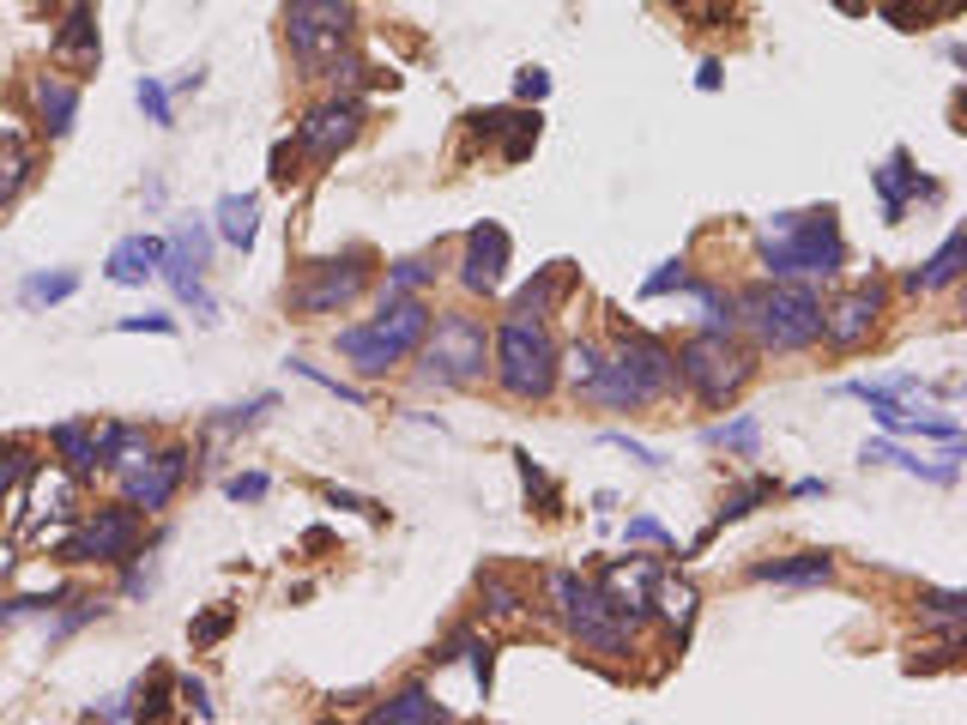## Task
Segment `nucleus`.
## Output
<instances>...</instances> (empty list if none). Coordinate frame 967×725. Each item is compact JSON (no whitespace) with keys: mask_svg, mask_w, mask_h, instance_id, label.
Here are the masks:
<instances>
[{"mask_svg":"<svg viewBox=\"0 0 967 725\" xmlns=\"http://www.w3.org/2000/svg\"><path fill=\"white\" fill-rule=\"evenodd\" d=\"M774 237L756 249L768 279H841L847 266V242H841V224H834V206H810V212H774L768 218Z\"/></svg>","mask_w":967,"mask_h":725,"instance_id":"f257e3e1","label":"nucleus"},{"mask_svg":"<svg viewBox=\"0 0 967 725\" xmlns=\"http://www.w3.org/2000/svg\"><path fill=\"white\" fill-rule=\"evenodd\" d=\"M672 387H677L672 345L653 339V333H623V345L605 357V369L592 375L580 393H587L599 411H648V406H660Z\"/></svg>","mask_w":967,"mask_h":725,"instance_id":"f03ea898","label":"nucleus"},{"mask_svg":"<svg viewBox=\"0 0 967 725\" xmlns=\"http://www.w3.org/2000/svg\"><path fill=\"white\" fill-rule=\"evenodd\" d=\"M738 327H750L756 351H810L822 339V296L805 279H768L738 291Z\"/></svg>","mask_w":967,"mask_h":725,"instance_id":"7ed1b4c3","label":"nucleus"},{"mask_svg":"<svg viewBox=\"0 0 967 725\" xmlns=\"http://www.w3.org/2000/svg\"><path fill=\"white\" fill-rule=\"evenodd\" d=\"M430 321L435 315H430V303H423L418 291H411V296L381 291L376 315L357 321V327H339V333H333V345H339V357L351 362L357 375H387V369H399V362L423 345Z\"/></svg>","mask_w":967,"mask_h":725,"instance_id":"20e7f679","label":"nucleus"},{"mask_svg":"<svg viewBox=\"0 0 967 725\" xmlns=\"http://www.w3.org/2000/svg\"><path fill=\"white\" fill-rule=\"evenodd\" d=\"M490 375H496V387L508 399H550L563 381V351L557 339H550L545 321L533 315H502L496 339H490Z\"/></svg>","mask_w":967,"mask_h":725,"instance_id":"39448f33","label":"nucleus"},{"mask_svg":"<svg viewBox=\"0 0 967 725\" xmlns=\"http://www.w3.org/2000/svg\"><path fill=\"white\" fill-rule=\"evenodd\" d=\"M672 362H677V381L690 387L707 411H726L732 399L756 381V351L750 345H738L732 333H707V327L690 333V339L672 351Z\"/></svg>","mask_w":967,"mask_h":725,"instance_id":"423d86ee","label":"nucleus"},{"mask_svg":"<svg viewBox=\"0 0 967 725\" xmlns=\"http://www.w3.org/2000/svg\"><path fill=\"white\" fill-rule=\"evenodd\" d=\"M550 605H557L563 629L580 641V653H599V659H629V647H635V623H623V617L611 611V599H605L599 587H592L587 575H575V568H557V575L545 580Z\"/></svg>","mask_w":967,"mask_h":725,"instance_id":"0eeeda50","label":"nucleus"},{"mask_svg":"<svg viewBox=\"0 0 967 725\" xmlns=\"http://www.w3.org/2000/svg\"><path fill=\"white\" fill-rule=\"evenodd\" d=\"M418 351H423V381L435 387H479L490 375V333L466 308H448L442 321H430Z\"/></svg>","mask_w":967,"mask_h":725,"instance_id":"6e6552de","label":"nucleus"},{"mask_svg":"<svg viewBox=\"0 0 967 725\" xmlns=\"http://www.w3.org/2000/svg\"><path fill=\"white\" fill-rule=\"evenodd\" d=\"M351 36H357L351 0H291L285 7V43L308 80H327V67H339Z\"/></svg>","mask_w":967,"mask_h":725,"instance_id":"1a4fd4ad","label":"nucleus"},{"mask_svg":"<svg viewBox=\"0 0 967 725\" xmlns=\"http://www.w3.org/2000/svg\"><path fill=\"white\" fill-rule=\"evenodd\" d=\"M369 272H376V254L369 249H345L333 254V261H308L303 279L291 284V308L296 315H339V308H351L357 296L369 291Z\"/></svg>","mask_w":967,"mask_h":725,"instance_id":"9d476101","label":"nucleus"},{"mask_svg":"<svg viewBox=\"0 0 967 725\" xmlns=\"http://www.w3.org/2000/svg\"><path fill=\"white\" fill-rule=\"evenodd\" d=\"M139 550H146V526H139V508H127V502H109V508H97L92 521L80 526V533L55 544L61 563H103V568L139 563Z\"/></svg>","mask_w":967,"mask_h":725,"instance_id":"9b49d317","label":"nucleus"},{"mask_svg":"<svg viewBox=\"0 0 967 725\" xmlns=\"http://www.w3.org/2000/svg\"><path fill=\"white\" fill-rule=\"evenodd\" d=\"M357 134H364V97H351V91H333L327 103H315V109L303 115V127H296V151L315 164H333L339 151L357 146Z\"/></svg>","mask_w":967,"mask_h":725,"instance_id":"f8f14e48","label":"nucleus"},{"mask_svg":"<svg viewBox=\"0 0 967 725\" xmlns=\"http://www.w3.org/2000/svg\"><path fill=\"white\" fill-rule=\"evenodd\" d=\"M883 308H889V291L876 279L853 284V291H841L834 303H822V339H829L834 351H859V345L876 339Z\"/></svg>","mask_w":967,"mask_h":725,"instance_id":"ddd939ff","label":"nucleus"},{"mask_svg":"<svg viewBox=\"0 0 967 725\" xmlns=\"http://www.w3.org/2000/svg\"><path fill=\"white\" fill-rule=\"evenodd\" d=\"M592 587H599L605 599H611V611L623 617V623L648 629V623H653V587H660V563H653V556H629V563H605Z\"/></svg>","mask_w":967,"mask_h":725,"instance_id":"4468645a","label":"nucleus"},{"mask_svg":"<svg viewBox=\"0 0 967 725\" xmlns=\"http://www.w3.org/2000/svg\"><path fill=\"white\" fill-rule=\"evenodd\" d=\"M188 477V448H164V453H146L139 465H127L122 472V502L139 514H158L170 508V496L182 490Z\"/></svg>","mask_w":967,"mask_h":725,"instance_id":"2eb2a0df","label":"nucleus"},{"mask_svg":"<svg viewBox=\"0 0 967 725\" xmlns=\"http://www.w3.org/2000/svg\"><path fill=\"white\" fill-rule=\"evenodd\" d=\"M508 254H514V242H508L502 224H490V218L472 224L466 242H460V284H466L472 296H496L502 279H508Z\"/></svg>","mask_w":967,"mask_h":725,"instance_id":"dca6fc26","label":"nucleus"},{"mask_svg":"<svg viewBox=\"0 0 967 725\" xmlns=\"http://www.w3.org/2000/svg\"><path fill=\"white\" fill-rule=\"evenodd\" d=\"M871 188L883 193V224H901V218H907V206H913V200H937V193H944V181L919 176V170H913V151L895 146V151H889V158L871 170Z\"/></svg>","mask_w":967,"mask_h":725,"instance_id":"f3484780","label":"nucleus"},{"mask_svg":"<svg viewBox=\"0 0 967 725\" xmlns=\"http://www.w3.org/2000/svg\"><path fill=\"white\" fill-rule=\"evenodd\" d=\"M49 61H55V67H73V73H97L103 67L97 7H92V0H73V7L61 12L55 36H49Z\"/></svg>","mask_w":967,"mask_h":725,"instance_id":"a211bd4d","label":"nucleus"},{"mask_svg":"<svg viewBox=\"0 0 967 725\" xmlns=\"http://www.w3.org/2000/svg\"><path fill=\"white\" fill-rule=\"evenodd\" d=\"M31 122L36 134L67 139L73 122H80V85L61 80V73H31Z\"/></svg>","mask_w":967,"mask_h":725,"instance_id":"6ab92c4d","label":"nucleus"},{"mask_svg":"<svg viewBox=\"0 0 967 725\" xmlns=\"http://www.w3.org/2000/svg\"><path fill=\"white\" fill-rule=\"evenodd\" d=\"M575 291V266L569 261H550V266H538L533 279L514 291V303H508V315H533V321H550L563 308V296Z\"/></svg>","mask_w":967,"mask_h":725,"instance_id":"aec40b11","label":"nucleus"},{"mask_svg":"<svg viewBox=\"0 0 967 725\" xmlns=\"http://www.w3.org/2000/svg\"><path fill=\"white\" fill-rule=\"evenodd\" d=\"M158 261H164V237H122L109 249V261H103V279L122 284V291H139L146 279H158Z\"/></svg>","mask_w":967,"mask_h":725,"instance_id":"412c9836","label":"nucleus"},{"mask_svg":"<svg viewBox=\"0 0 967 725\" xmlns=\"http://www.w3.org/2000/svg\"><path fill=\"white\" fill-rule=\"evenodd\" d=\"M206 254H212V230L200 224V218H182V224L164 237V261H158V279L182 284V279H200Z\"/></svg>","mask_w":967,"mask_h":725,"instance_id":"4be33fe9","label":"nucleus"},{"mask_svg":"<svg viewBox=\"0 0 967 725\" xmlns=\"http://www.w3.org/2000/svg\"><path fill=\"white\" fill-rule=\"evenodd\" d=\"M170 695H176V677L164 665H151V677H139L127 695H115L109 707H92V719H164L170 714Z\"/></svg>","mask_w":967,"mask_h":725,"instance_id":"5701e85b","label":"nucleus"},{"mask_svg":"<svg viewBox=\"0 0 967 725\" xmlns=\"http://www.w3.org/2000/svg\"><path fill=\"white\" fill-rule=\"evenodd\" d=\"M695 611H702V592H695V580H690V575H672V568H660V587H653V617L672 629L677 647L690 641Z\"/></svg>","mask_w":967,"mask_h":725,"instance_id":"b1692460","label":"nucleus"},{"mask_svg":"<svg viewBox=\"0 0 967 725\" xmlns=\"http://www.w3.org/2000/svg\"><path fill=\"white\" fill-rule=\"evenodd\" d=\"M859 460H865V465H901V472L932 477V484H956V477H961V442H949L944 460H919V453H907V448H895V442H865V448H859Z\"/></svg>","mask_w":967,"mask_h":725,"instance_id":"393cba45","label":"nucleus"},{"mask_svg":"<svg viewBox=\"0 0 967 725\" xmlns=\"http://www.w3.org/2000/svg\"><path fill=\"white\" fill-rule=\"evenodd\" d=\"M369 719H376V725H448L454 714H448V707L435 702L423 683H406V690L387 695L381 707H369Z\"/></svg>","mask_w":967,"mask_h":725,"instance_id":"a878e982","label":"nucleus"},{"mask_svg":"<svg viewBox=\"0 0 967 725\" xmlns=\"http://www.w3.org/2000/svg\"><path fill=\"white\" fill-rule=\"evenodd\" d=\"M834 575L829 550H798V556H774V563H750V580H774V587H817Z\"/></svg>","mask_w":967,"mask_h":725,"instance_id":"bb28decb","label":"nucleus"},{"mask_svg":"<svg viewBox=\"0 0 967 725\" xmlns=\"http://www.w3.org/2000/svg\"><path fill=\"white\" fill-rule=\"evenodd\" d=\"M31 176H36V146L19 127H0V212L31 188Z\"/></svg>","mask_w":967,"mask_h":725,"instance_id":"cd10ccee","label":"nucleus"},{"mask_svg":"<svg viewBox=\"0 0 967 725\" xmlns=\"http://www.w3.org/2000/svg\"><path fill=\"white\" fill-rule=\"evenodd\" d=\"M961 261H967V230H949L944 249L932 254L919 272H907V291L913 296H932V291H949V284L961 279Z\"/></svg>","mask_w":967,"mask_h":725,"instance_id":"c85d7f7f","label":"nucleus"},{"mask_svg":"<svg viewBox=\"0 0 967 725\" xmlns=\"http://www.w3.org/2000/svg\"><path fill=\"white\" fill-rule=\"evenodd\" d=\"M151 453V435L139 423H103L97 430V472H127Z\"/></svg>","mask_w":967,"mask_h":725,"instance_id":"c756f323","label":"nucleus"},{"mask_svg":"<svg viewBox=\"0 0 967 725\" xmlns=\"http://www.w3.org/2000/svg\"><path fill=\"white\" fill-rule=\"evenodd\" d=\"M49 448L61 453L73 484L97 472V423H55V430H49Z\"/></svg>","mask_w":967,"mask_h":725,"instance_id":"7c9ffc66","label":"nucleus"},{"mask_svg":"<svg viewBox=\"0 0 967 725\" xmlns=\"http://www.w3.org/2000/svg\"><path fill=\"white\" fill-rule=\"evenodd\" d=\"M218 237H224L230 249L249 254L254 237H261V200H254V193H224V200H218Z\"/></svg>","mask_w":967,"mask_h":725,"instance_id":"2f4dec72","label":"nucleus"},{"mask_svg":"<svg viewBox=\"0 0 967 725\" xmlns=\"http://www.w3.org/2000/svg\"><path fill=\"white\" fill-rule=\"evenodd\" d=\"M774 496H780V484H774V477H763V472H756V477H744V484H738V490H732V496L714 508V526H707V533L695 538V550H702V544L714 538L719 526H732V521H744V514H756V508H763V502H774Z\"/></svg>","mask_w":967,"mask_h":725,"instance_id":"473e14b6","label":"nucleus"},{"mask_svg":"<svg viewBox=\"0 0 967 725\" xmlns=\"http://www.w3.org/2000/svg\"><path fill=\"white\" fill-rule=\"evenodd\" d=\"M683 291L702 303V327L707 333H738V291H719V284H707V279H690Z\"/></svg>","mask_w":967,"mask_h":725,"instance_id":"72a5a7b5","label":"nucleus"},{"mask_svg":"<svg viewBox=\"0 0 967 725\" xmlns=\"http://www.w3.org/2000/svg\"><path fill=\"white\" fill-rule=\"evenodd\" d=\"M73 291H80V272L55 266V272H31V279L19 284V303L24 308H43V303H67Z\"/></svg>","mask_w":967,"mask_h":725,"instance_id":"f704fd0d","label":"nucleus"},{"mask_svg":"<svg viewBox=\"0 0 967 725\" xmlns=\"http://www.w3.org/2000/svg\"><path fill=\"white\" fill-rule=\"evenodd\" d=\"M479 599H484L490 617H526V605H533L521 587H514V580H502L496 568H484V575H479Z\"/></svg>","mask_w":967,"mask_h":725,"instance_id":"c9c22d12","label":"nucleus"},{"mask_svg":"<svg viewBox=\"0 0 967 725\" xmlns=\"http://www.w3.org/2000/svg\"><path fill=\"white\" fill-rule=\"evenodd\" d=\"M702 442H707V448H732V453H756V448H763V423L744 411V418H732V423H714Z\"/></svg>","mask_w":967,"mask_h":725,"instance_id":"e433bc0d","label":"nucleus"},{"mask_svg":"<svg viewBox=\"0 0 967 725\" xmlns=\"http://www.w3.org/2000/svg\"><path fill=\"white\" fill-rule=\"evenodd\" d=\"M514 465H521V484H526V496L538 502V514H563V490H557V484H550V477L533 465V453H526V448H514Z\"/></svg>","mask_w":967,"mask_h":725,"instance_id":"4c0bfd02","label":"nucleus"},{"mask_svg":"<svg viewBox=\"0 0 967 725\" xmlns=\"http://www.w3.org/2000/svg\"><path fill=\"white\" fill-rule=\"evenodd\" d=\"M502 164H521L526 151L538 146V109H508V127H502Z\"/></svg>","mask_w":967,"mask_h":725,"instance_id":"58836bf2","label":"nucleus"},{"mask_svg":"<svg viewBox=\"0 0 967 725\" xmlns=\"http://www.w3.org/2000/svg\"><path fill=\"white\" fill-rule=\"evenodd\" d=\"M31 472H36L31 448H24V442H0V508H7V502H12V490H19Z\"/></svg>","mask_w":967,"mask_h":725,"instance_id":"ea45409f","label":"nucleus"},{"mask_svg":"<svg viewBox=\"0 0 967 725\" xmlns=\"http://www.w3.org/2000/svg\"><path fill=\"white\" fill-rule=\"evenodd\" d=\"M430 279H435V261H430V254H406V261H393V266H387V291H393V296L423 291Z\"/></svg>","mask_w":967,"mask_h":725,"instance_id":"a19ab883","label":"nucleus"},{"mask_svg":"<svg viewBox=\"0 0 967 725\" xmlns=\"http://www.w3.org/2000/svg\"><path fill=\"white\" fill-rule=\"evenodd\" d=\"M285 369H291V375H303V381H315V387H327V393H339V399H345V406H357V411H364V406H369V393H364V387H351V381H339V375H327V369H315V362H308V357H291V362H285Z\"/></svg>","mask_w":967,"mask_h":725,"instance_id":"79ce46f5","label":"nucleus"},{"mask_svg":"<svg viewBox=\"0 0 967 725\" xmlns=\"http://www.w3.org/2000/svg\"><path fill=\"white\" fill-rule=\"evenodd\" d=\"M683 284H690V261H683V254H672V261H660L648 279H641V296L653 303V296H672V291H683Z\"/></svg>","mask_w":967,"mask_h":725,"instance_id":"37998d69","label":"nucleus"},{"mask_svg":"<svg viewBox=\"0 0 967 725\" xmlns=\"http://www.w3.org/2000/svg\"><path fill=\"white\" fill-rule=\"evenodd\" d=\"M599 369H605V351H599V345L575 339L569 351H563V375H569V381H575V393H580V387H587V381H592V375H599Z\"/></svg>","mask_w":967,"mask_h":725,"instance_id":"c03bdc74","label":"nucleus"},{"mask_svg":"<svg viewBox=\"0 0 967 725\" xmlns=\"http://www.w3.org/2000/svg\"><path fill=\"white\" fill-rule=\"evenodd\" d=\"M134 103H139V109H146V122H151V127H176V109H170V91H164L158 80H151V73H146V80H139V85H134Z\"/></svg>","mask_w":967,"mask_h":725,"instance_id":"a18cd8bd","label":"nucleus"},{"mask_svg":"<svg viewBox=\"0 0 967 725\" xmlns=\"http://www.w3.org/2000/svg\"><path fill=\"white\" fill-rule=\"evenodd\" d=\"M919 617H937V623L961 629L967 623V592H919Z\"/></svg>","mask_w":967,"mask_h":725,"instance_id":"49530a36","label":"nucleus"},{"mask_svg":"<svg viewBox=\"0 0 967 725\" xmlns=\"http://www.w3.org/2000/svg\"><path fill=\"white\" fill-rule=\"evenodd\" d=\"M61 599H67V587H55V592H19V599H0V623H19V617L55 611Z\"/></svg>","mask_w":967,"mask_h":725,"instance_id":"de8ad7c7","label":"nucleus"},{"mask_svg":"<svg viewBox=\"0 0 967 725\" xmlns=\"http://www.w3.org/2000/svg\"><path fill=\"white\" fill-rule=\"evenodd\" d=\"M273 406H278L273 393H254L249 406H230V411H218L212 423H218V430H249V423H261V411H273Z\"/></svg>","mask_w":967,"mask_h":725,"instance_id":"09e8293b","label":"nucleus"},{"mask_svg":"<svg viewBox=\"0 0 967 725\" xmlns=\"http://www.w3.org/2000/svg\"><path fill=\"white\" fill-rule=\"evenodd\" d=\"M599 442H605V448H617V453H629V460H641V465H648V472H660V465H665V453H660V448L635 442V435H623V430H605Z\"/></svg>","mask_w":967,"mask_h":725,"instance_id":"8fccbe9b","label":"nucleus"},{"mask_svg":"<svg viewBox=\"0 0 967 725\" xmlns=\"http://www.w3.org/2000/svg\"><path fill=\"white\" fill-rule=\"evenodd\" d=\"M230 623H237V611H206V617H193L188 623V641L193 647H212V641H224Z\"/></svg>","mask_w":967,"mask_h":725,"instance_id":"3c124183","label":"nucleus"},{"mask_svg":"<svg viewBox=\"0 0 967 725\" xmlns=\"http://www.w3.org/2000/svg\"><path fill=\"white\" fill-rule=\"evenodd\" d=\"M266 490H273V477H266V472H237V477H224V496H230V502H261Z\"/></svg>","mask_w":967,"mask_h":725,"instance_id":"603ef678","label":"nucleus"},{"mask_svg":"<svg viewBox=\"0 0 967 725\" xmlns=\"http://www.w3.org/2000/svg\"><path fill=\"white\" fill-rule=\"evenodd\" d=\"M296 164H303V151H296L291 139H278V146H273V188H291V181L303 176Z\"/></svg>","mask_w":967,"mask_h":725,"instance_id":"864d4df0","label":"nucleus"},{"mask_svg":"<svg viewBox=\"0 0 967 725\" xmlns=\"http://www.w3.org/2000/svg\"><path fill=\"white\" fill-rule=\"evenodd\" d=\"M327 502H333V508H351V514H364V521H387V508H381V502H369V496H351V490H339V484H327Z\"/></svg>","mask_w":967,"mask_h":725,"instance_id":"5fc2aeb1","label":"nucleus"},{"mask_svg":"<svg viewBox=\"0 0 967 725\" xmlns=\"http://www.w3.org/2000/svg\"><path fill=\"white\" fill-rule=\"evenodd\" d=\"M514 97H521V103L550 97V73L545 67H521V73H514Z\"/></svg>","mask_w":967,"mask_h":725,"instance_id":"6e6d98bb","label":"nucleus"},{"mask_svg":"<svg viewBox=\"0 0 967 725\" xmlns=\"http://www.w3.org/2000/svg\"><path fill=\"white\" fill-rule=\"evenodd\" d=\"M176 702H188L200 719H212V702H206V683L200 677H176Z\"/></svg>","mask_w":967,"mask_h":725,"instance_id":"4d7b16f0","label":"nucleus"},{"mask_svg":"<svg viewBox=\"0 0 967 725\" xmlns=\"http://www.w3.org/2000/svg\"><path fill=\"white\" fill-rule=\"evenodd\" d=\"M629 538H635V544H660V550H672V544H677L660 521H648V514H641V521H629Z\"/></svg>","mask_w":967,"mask_h":725,"instance_id":"13d9d810","label":"nucleus"},{"mask_svg":"<svg viewBox=\"0 0 967 725\" xmlns=\"http://www.w3.org/2000/svg\"><path fill=\"white\" fill-rule=\"evenodd\" d=\"M115 333H176V321L170 315H127V321H115Z\"/></svg>","mask_w":967,"mask_h":725,"instance_id":"bf43d9fd","label":"nucleus"},{"mask_svg":"<svg viewBox=\"0 0 967 725\" xmlns=\"http://www.w3.org/2000/svg\"><path fill=\"white\" fill-rule=\"evenodd\" d=\"M97 611H103V605H92V599H73V611H67V617H61V623H55V634H73L80 623H92Z\"/></svg>","mask_w":967,"mask_h":725,"instance_id":"052dcab7","label":"nucleus"},{"mask_svg":"<svg viewBox=\"0 0 967 725\" xmlns=\"http://www.w3.org/2000/svg\"><path fill=\"white\" fill-rule=\"evenodd\" d=\"M719 80H726V67H719V61H702V73H695V85H702V91H719Z\"/></svg>","mask_w":967,"mask_h":725,"instance_id":"680f3d73","label":"nucleus"},{"mask_svg":"<svg viewBox=\"0 0 967 725\" xmlns=\"http://www.w3.org/2000/svg\"><path fill=\"white\" fill-rule=\"evenodd\" d=\"M792 496H798V502H810V496H829V484H822V477H798V484H792Z\"/></svg>","mask_w":967,"mask_h":725,"instance_id":"e2e57ef3","label":"nucleus"},{"mask_svg":"<svg viewBox=\"0 0 967 725\" xmlns=\"http://www.w3.org/2000/svg\"><path fill=\"white\" fill-rule=\"evenodd\" d=\"M200 85H206V67H188L182 80H176V91H200Z\"/></svg>","mask_w":967,"mask_h":725,"instance_id":"0e129e2a","label":"nucleus"}]
</instances>
